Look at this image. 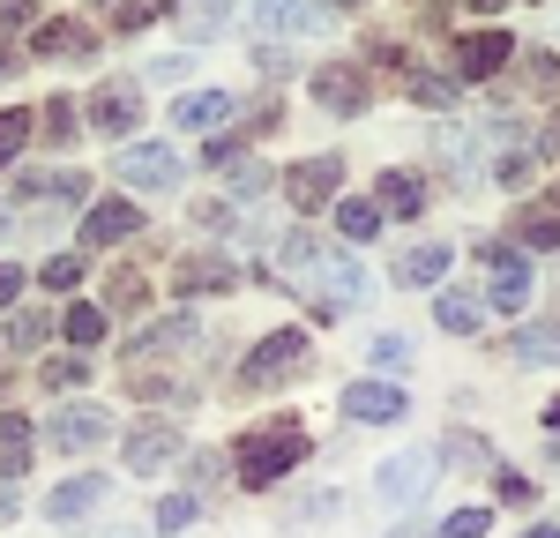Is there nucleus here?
<instances>
[{
  "label": "nucleus",
  "instance_id": "1",
  "mask_svg": "<svg viewBox=\"0 0 560 538\" xmlns=\"http://www.w3.org/2000/svg\"><path fill=\"white\" fill-rule=\"evenodd\" d=\"M277 269H284L300 292H322L329 307H359V300H366V269L351 262V255H337V247H322V239H306V232L277 239Z\"/></svg>",
  "mask_w": 560,
  "mask_h": 538
},
{
  "label": "nucleus",
  "instance_id": "2",
  "mask_svg": "<svg viewBox=\"0 0 560 538\" xmlns=\"http://www.w3.org/2000/svg\"><path fill=\"white\" fill-rule=\"evenodd\" d=\"M232 456H240V487H277L306 456V434L300 426H261V434H240Z\"/></svg>",
  "mask_w": 560,
  "mask_h": 538
},
{
  "label": "nucleus",
  "instance_id": "3",
  "mask_svg": "<svg viewBox=\"0 0 560 538\" xmlns=\"http://www.w3.org/2000/svg\"><path fill=\"white\" fill-rule=\"evenodd\" d=\"M306 329H277V337H261L247 366H240V389H284V382H300L306 374Z\"/></svg>",
  "mask_w": 560,
  "mask_h": 538
},
{
  "label": "nucleus",
  "instance_id": "4",
  "mask_svg": "<svg viewBox=\"0 0 560 538\" xmlns=\"http://www.w3.org/2000/svg\"><path fill=\"white\" fill-rule=\"evenodd\" d=\"M478 262L493 269V300H486V307L516 314L523 300H530V262H523L516 247H501V239H478Z\"/></svg>",
  "mask_w": 560,
  "mask_h": 538
},
{
  "label": "nucleus",
  "instance_id": "5",
  "mask_svg": "<svg viewBox=\"0 0 560 538\" xmlns=\"http://www.w3.org/2000/svg\"><path fill=\"white\" fill-rule=\"evenodd\" d=\"M337 179H345V165H337V157H306V165H292V173H284L292 202H300V218H314V210H329V202H337Z\"/></svg>",
  "mask_w": 560,
  "mask_h": 538
},
{
  "label": "nucleus",
  "instance_id": "6",
  "mask_svg": "<svg viewBox=\"0 0 560 538\" xmlns=\"http://www.w3.org/2000/svg\"><path fill=\"white\" fill-rule=\"evenodd\" d=\"M173 456H179V426H173V419H142V426L128 434V471H135V479L165 471Z\"/></svg>",
  "mask_w": 560,
  "mask_h": 538
},
{
  "label": "nucleus",
  "instance_id": "7",
  "mask_svg": "<svg viewBox=\"0 0 560 538\" xmlns=\"http://www.w3.org/2000/svg\"><path fill=\"white\" fill-rule=\"evenodd\" d=\"M120 179L142 187V195H165V187H179V157L158 150V142H135V150H120Z\"/></svg>",
  "mask_w": 560,
  "mask_h": 538
},
{
  "label": "nucleus",
  "instance_id": "8",
  "mask_svg": "<svg viewBox=\"0 0 560 538\" xmlns=\"http://www.w3.org/2000/svg\"><path fill=\"white\" fill-rule=\"evenodd\" d=\"M509 60H516L509 31H478V38H456V75H464V83H486V75H501Z\"/></svg>",
  "mask_w": 560,
  "mask_h": 538
},
{
  "label": "nucleus",
  "instance_id": "9",
  "mask_svg": "<svg viewBox=\"0 0 560 538\" xmlns=\"http://www.w3.org/2000/svg\"><path fill=\"white\" fill-rule=\"evenodd\" d=\"M135 120H142V90L135 83H97V97H90V128L97 134H128Z\"/></svg>",
  "mask_w": 560,
  "mask_h": 538
},
{
  "label": "nucleus",
  "instance_id": "10",
  "mask_svg": "<svg viewBox=\"0 0 560 538\" xmlns=\"http://www.w3.org/2000/svg\"><path fill=\"white\" fill-rule=\"evenodd\" d=\"M427 487H433V456H427V448H411V456H388V464H382V487H374V493L404 508V501H419Z\"/></svg>",
  "mask_w": 560,
  "mask_h": 538
},
{
  "label": "nucleus",
  "instance_id": "11",
  "mask_svg": "<svg viewBox=\"0 0 560 538\" xmlns=\"http://www.w3.org/2000/svg\"><path fill=\"white\" fill-rule=\"evenodd\" d=\"M314 97H322V105H329V113H366V75H359V68H351V60H329V68H322V75H314Z\"/></svg>",
  "mask_w": 560,
  "mask_h": 538
},
{
  "label": "nucleus",
  "instance_id": "12",
  "mask_svg": "<svg viewBox=\"0 0 560 538\" xmlns=\"http://www.w3.org/2000/svg\"><path fill=\"white\" fill-rule=\"evenodd\" d=\"M345 411L359 419V426H388V419H404L411 404H404V389H388V382H351Z\"/></svg>",
  "mask_w": 560,
  "mask_h": 538
},
{
  "label": "nucleus",
  "instance_id": "13",
  "mask_svg": "<svg viewBox=\"0 0 560 538\" xmlns=\"http://www.w3.org/2000/svg\"><path fill=\"white\" fill-rule=\"evenodd\" d=\"M105 434H113V426H105V411H97V404H68V411L52 419V448H60V456H68V448L83 456V448H97Z\"/></svg>",
  "mask_w": 560,
  "mask_h": 538
},
{
  "label": "nucleus",
  "instance_id": "14",
  "mask_svg": "<svg viewBox=\"0 0 560 538\" xmlns=\"http://www.w3.org/2000/svg\"><path fill=\"white\" fill-rule=\"evenodd\" d=\"M135 232H142V210H135L128 195L97 202V210H90V224H83V239H90V247H113V239H135Z\"/></svg>",
  "mask_w": 560,
  "mask_h": 538
},
{
  "label": "nucleus",
  "instance_id": "15",
  "mask_svg": "<svg viewBox=\"0 0 560 538\" xmlns=\"http://www.w3.org/2000/svg\"><path fill=\"white\" fill-rule=\"evenodd\" d=\"M322 23V8H306V0H255V31L269 38H306Z\"/></svg>",
  "mask_w": 560,
  "mask_h": 538
},
{
  "label": "nucleus",
  "instance_id": "16",
  "mask_svg": "<svg viewBox=\"0 0 560 538\" xmlns=\"http://www.w3.org/2000/svg\"><path fill=\"white\" fill-rule=\"evenodd\" d=\"M217 120H232V97H224V90H195V97H179V105H173V128L179 134H210Z\"/></svg>",
  "mask_w": 560,
  "mask_h": 538
},
{
  "label": "nucleus",
  "instance_id": "17",
  "mask_svg": "<svg viewBox=\"0 0 560 538\" xmlns=\"http://www.w3.org/2000/svg\"><path fill=\"white\" fill-rule=\"evenodd\" d=\"M509 359H516V366H560V321H530V329H516Z\"/></svg>",
  "mask_w": 560,
  "mask_h": 538
},
{
  "label": "nucleus",
  "instance_id": "18",
  "mask_svg": "<svg viewBox=\"0 0 560 538\" xmlns=\"http://www.w3.org/2000/svg\"><path fill=\"white\" fill-rule=\"evenodd\" d=\"M31 471V419L0 411V479H23Z\"/></svg>",
  "mask_w": 560,
  "mask_h": 538
},
{
  "label": "nucleus",
  "instance_id": "19",
  "mask_svg": "<svg viewBox=\"0 0 560 538\" xmlns=\"http://www.w3.org/2000/svg\"><path fill=\"white\" fill-rule=\"evenodd\" d=\"M90 31L83 23H38V60H83Z\"/></svg>",
  "mask_w": 560,
  "mask_h": 538
},
{
  "label": "nucleus",
  "instance_id": "20",
  "mask_svg": "<svg viewBox=\"0 0 560 538\" xmlns=\"http://www.w3.org/2000/svg\"><path fill=\"white\" fill-rule=\"evenodd\" d=\"M448 262H456V255H448L441 239H427V247H411V255H404V269H396V277H404V284H441V277H448Z\"/></svg>",
  "mask_w": 560,
  "mask_h": 538
},
{
  "label": "nucleus",
  "instance_id": "21",
  "mask_svg": "<svg viewBox=\"0 0 560 538\" xmlns=\"http://www.w3.org/2000/svg\"><path fill=\"white\" fill-rule=\"evenodd\" d=\"M433 314H441V329L471 337L478 321H486V300H478V292H441V300H433Z\"/></svg>",
  "mask_w": 560,
  "mask_h": 538
},
{
  "label": "nucleus",
  "instance_id": "22",
  "mask_svg": "<svg viewBox=\"0 0 560 538\" xmlns=\"http://www.w3.org/2000/svg\"><path fill=\"white\" fill-rule=\"evenodd\" d=\"M179 23H187V38L202 45V38H217V31L232 23V0H179Z\"/></svg>",
  "mask_w": 560,
  "mask_h": 538
},
{
  "label": "nucleus",
  "instance_id": "23",
  "mask_svg": "<svg viewBox=\"0 0 560 538\" xmlns=\"http://www.w3.org/2000/svg\"><path fill=\"white\" fill-rule=\"evenodd\" d=\"M382 210L388 218H419V210H427V187H419L411 173H388L382 179Z\"/></svg>",
  "mask_w": 560,
  "mask_h": 538
},
{
  "label": "nucleus",
  "instance_id": "24",
  "mask_svg": "<svg viewBox=\"0 0 560 538\" xmlns=\"http://www.w3.org/2000/svg\"><path fill=\"white\" fill-rule=\"evenodd\" d=\"M337 232H345V239H374V232H382V202H366V195L337 202Z\"/></svg>",
  "mask_w": 560,
  "mask_h": 538
},
{
  "label": "nucleus",
  "instance_id": "25",
  "mask_svg": "<svg viewBox=\"0 0 560 538\" xmlns=\"http://www.w3.org/2000/svg\"><path fill=\"white\" fill-rule=\"evenodd\" d=\"M240 269L232 262H179V292H232Z\"/></svg>",
  "mask_w": 560,
  "mask_h": 538
},
{
  "label": "nucleus",
  "instance_id": "26",
  "mask_svg": "<svg viewBox=\"0 0 560 538\" xmlns=\"http://www.w3.org/2000/svg\"><path fill=\"white\" fill-rule=\"evenodd\" d=\"M97 493H105V479H68V487H52V501H45V508H52V516L68 524V516L97 508Z\"/></svg>",
  "mask_w": 560,
  "mask_h": 538
},
{
  "label": "nucleus",
  "instance_id": "27",
  "mask_svg": "<svg viewBox=\"0 0 560 538\" xmlns=\"http://www.w3.org/2000/svg\"><path fill=\"white\" fill-rule=\"evenodd\" d=\"M516 239L538 247V255H553L560 247V210H530V218H516Z\"/></svg>",
  "mask_w": 560,
  "mask_h": 538
},
{
  "label": "nucleus",
  "instance_id": "28",
  "mask_svg": "<svg viewBox=\"0 0 560 538\" xmlns=\"http://www.w3.org/2000/svg\"><path fill=\"white\" fill-rule=\"evenodd\" d=\"M60 329H68L75 344H97V337H105V314H97V307H68V314H60Z\"/></svg>",
  "mask_w": 560,
  "mask_h": 538
},
{
  "label": "nucleus",
  "instance_id": "29",
  "mask_svg": "<svg viewBox=\"0 0 560 538\" xmlns=\"http://www.w3.org/2000/svg\"><path fill=\"white\" fill-rule=\"evenodd\" d=\"M75 120H83V113H75L68 97H52V105H45V142H75Z\"/></svg>",
  "mask_w": 560,
  "mask_h": 538
},
{
  "label": "nucleus",
  "instance_id": "30",
  "mask_svg": "<svg viewBox=\"0 0 560 538\" xmlns=\"http://www.w3.org/2000/svg\"><path fill=\"white\" fill-rule=\"evenodd\" d=\"M23 142H31V113H0V165H15Z\"/></svg>",
  "mask_w": 560,
  "mask_h": 538
},
{
  "label": "nucleus",
  "instance_id": "31",
  "mask_svg": "<svg viewBox=\"0 0 560 538\" xmlns=\"http://www.w3.org/2000/svg\"><path fill=\"white\" fill-rule=\"evenodd\" d=\"M45 329H52V321H45L38 307H23V314H15V321H8V344H15V352H31V344H38Z\"/></svg>",
  "mask_w": 560,
  "mask_h": 538
},
{
  "label": "nucleus",
  "instance_id": "32",
  "mask_svg": "<svg viewBox=\"0 0 560 538\" xmlns=\"http://www.w3.org/2000/svg\"><path fill=\"white\" fill-rule=\"evenodd\" d=\"M38 277L52 284V292H75V284H83V262H75V255H52V262H45Z\"/></svg>",
  "mask_w": 560,
  "mask_h": 538
},
{
  "label": "nucleus",
  "instance_id": "33",
  "mask_svg": "<svg viewBox=\"0 0 560 538\" xmlns=\"http://www.w3.org/2000/svg\"><path fill=\"white\" fill-rule=\"evenodd\" d=\"M105 300H113L120 314H135V307H142V277H135V269H120V277L105 284Z\"/></svg>",
  "mask_w": 560,
  "mask_h": 538
},
{
  "label": "nucleus",
  "instance_id": "34",
  "mask_svg": "<svg viewBox=\"0 0 560 538\" xmlns=\"http://www.w3.org/2000/svg\"><path fill=\"white\" fill-rule=\"evenodd\" d=\"M486 524H493L486 508H456V516L441 524V538H486Z\"/></svg>",
  "mask_w": 560,
  "mask_h": 538
},
{
  "label": "nucleus",
  "instance_id": "35",
  "mask_svg": "<svg viewBox=\"0 0 560 538\" xmlns=\"http://www.w3.org/2000/svg\"><path fill=\"white\" fill-rule=\"evenodd\" d=\"M374 366L404 374V366H411V344H404V337H374Z\"/></svg>",
  "mask_w": 560,
  "mask_h": 538
},
{
  "label": "nucleus",
  "instance_id": "36",
  "mask_svg": "<svg viewBox=\"0 0 560 538\" xmlns=\"http://www.w3.org/2000/svg\"><path fill=\"white\" fill-rule=\"evenodd\" d=\"M411 97H419V105H456V83H441V75H411Z\"/></svg>",
  "mask_w": 560,
  "mask_h": 538
},
{
  "label": "nucleus",
  "instance_id": "37",
  "mask_svg": "<svg viewBox=\"0 0 560 538\" xmlns=\"http://www.w3.org/2000/svg\"><path fill=\"white\" fill-rule=\"evenodd\" d=\"M187 524H195V501H187V493H173V501L158 508V531H187Z\"/></svg>",
  "mask_w": 560,
  "mask_h": 538
},
{
  "label": "nucleus",
  "instance_id": "38",
  "mask_svg": "<svg viewBox=\"0 0 560 538\" xmlns=\"http://www.w3.org/2000/svg\"><path fill=\"white\" fill-rule=\"evenodd\" d=\"M261 187H269V173H261V165H232V195H240V202H255Z\"/></svg>",
  "mask_w": 560,
  "mask_h": 538
},
{
  "label": "nucleus",
  "instance_id": "39",
  "mask_svg": "<svg viewBox=\"0 0 560 538\" xmlns=\"http://www.w3.org/2000/svg\"><path fill=\"white\" fill-rule=\"evenodd\" d=\"M75 382H83V359H52L45 366V389H75Z\"/></svg>",
  "mask_w": 560,
  "mask_h": 538
},
{
  "label": "nucleus",
  "instance_id": "40",
  "mask_svg": "<svg viewBox=\"0 0 560 538\" xmlns=\"http://www.w3.org/2000/svg\"><path fill=\"white\" fill-rule=\"evenodd\" d=\"M150 15H158V8H150V0H120V8H113V23H120V31H142V23H150Z\"/></svg>",
  "mask_w": 560,
  "mask_h": 538
},
{
  "label": "nucleus",
  "instance_id": "41",
  "mask_svg": "<svg viewBox=\"0 0 560 538\" xmlns=\"http://www.w3.org/2000/svg\"><path fill=\"white\" fill-rule=\"evenodd\" d=\"M530 83H538V90L560 83V60H553V52H530Z\"/></svg>",
  "mask_w": 560,
  "mask_h": 538
},
{
  "label": "nucleus",
  "instance_id": "42",
  "mask_svg": "<svg viewBox=\"0 0 560 538\" xmlns=\"http://www.w3.org/2000/svg\"><path fill=\"white\" fill-rule=\"evenodd\" d=\"M501 187H530V157H509L501 165Z\"/></svg>",
  "mask_w": 560,
  "mask_h": 538
},
{
  "label": "nucleus",
  "instance_id": "43",
  "mask_svg": "<svg viewBox=\"0 0 560 538\" xmlns=\"http://www.w3.org/2000/svg\"><path fill=\"white\" fill-rule=\"evenodd\" d=\"M15 292H23V269H15V262H0V307H8Z\"/></svg>",
  "mask_w": 560,
  "mask_h": 538
},
{
  "label": "nucleus",
  "instance_id": "44",
  "mask_svg": "<svg viewBox=\"0 0 560 538\" xmlns=\"http://www.w3.org/2000/svg\"><path fill=\"white\" fill-rule=\"evenodd\" d=\"M538 157H560V120H546V128H538Z\"/></svg>",
  "mask_w": 560,
  "mask_h": 538
},
{
  "label": "nucleus",
  "instance_id": "45",
  "mask_svg": "<svg viewBox=\"0 0 560 538\" xmlns=\"http://www.w3.org/2000/svg\"><path fill=\"white\" fill-rule=\"evenodd\" d=\"M8 68H23V60H15V45H8V23H0V75H8Z\"/></svg>",
  "mask_w": 560,
  "mask_h": 538
},
{
  "label": "nucleus",
  "instance_id": "46",
  "mask_svg": "<svg viewBox=\"0 0 560 538\" xmlns=\"http://www.w3.org/2000/svg\"><path fill=\"white\" fill-rule=\"evenodd\" d=\"M464 8H478V15H501V8H509V0H464Z\"/></svg>",
  "mask_w": 560,
  "mask_h": 538
},
{
  "label": "nucleus",
  "instance_id": "47",
  "mask_svg": "<svg viewBox=\"0 0 560 538\" xmlns=\"http://www.w3.org/2000/svg\"><path fill=\"white\" fill-rule=\"evenodd\" d=\"M0 516H15V479H8V487H0Z\"/></svg>",
  "mask_w": 560,
  "mask_h": 538
},
{
  "label": "nucleus",
  "instance_id": "48",
  "mask_svg": "<svg viewBox=\"0 0 560 538\" xmlns=\"http://www.w3.org/2000/svg\"><path fill=\"white\" fill-rule=\"evenodd\" d=\"M546 426H553V434H560V397H553V404H546Z\"/></svg>",
  "mask_w": 560,
  "mask_h": 538
},
{
  "label": "nucleus",
  "instance_id": "49",
  "mask_svg": "<svg viewBox=\"0 0 560 538\" xmlns=\"http://www.w3.org/2000/svg\"><path fill=\"white\" fill-rule=\"evenodd\" d=\"M523 538H560V531H553V524H538V531H523Z\"/></svg>",
  "mask_w": 560,
  "mask_h": 538
},
{
  "label": "nucleus",
  "instance_id": "50",
  "mask_svg": "<svg viewBox=\"0 0 560 538\" xmlns=\"http://www.w3.org/2000/svg\"><path fill=\"white\" fill-rule=\"evenodd\" d=\"M337 8H359V0H337Z\"/></svg>",
  "mask_w": 560,
  "mask_h": 538
},
{
  "label": "nucleus",
  "instance_id": "51",
  "mask_svg": "<svg viewBox=\"0 0 560 538\" xmlns=\"http://www.w3.org/2000/svg\"><path fill=\"white\" fill-rule=\"evenodd\" d=\"M553 202H560V187H553Z\"/></svg>",
  "mask_w": 560,
  "mask_h": 538
}]
</instances>
